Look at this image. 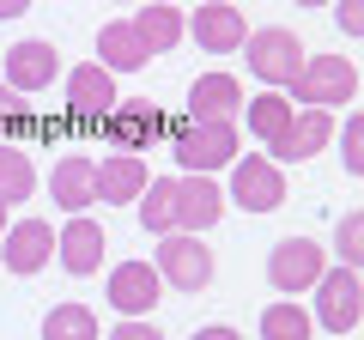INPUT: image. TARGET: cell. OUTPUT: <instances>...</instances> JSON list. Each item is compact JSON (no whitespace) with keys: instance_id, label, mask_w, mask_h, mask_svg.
Here are the masks:
<instances>
[{"instance_id":"1","label":"cell","mask_w":364,"mask_h":340,"mask_svg":"<svg viewBox=\"0 0 364 340\" xmlns=\"http://www.w3.org/2000/svg\"><path fill=\"white\" fill-rule=\"evenodd\" d=\"M170 152H176L182 176H213V170H231L243 158V128L237 122H176L170 134Z\"/></svg>"},{"instance_id":"2","label":"cell","mask_w":364,"mask_h":340,"mask_svg":"<svg viewBox=\"0 0 364 340\" xmlns=\"http://www.w3.org/2000/svg\"><path fill=\"white\" fill-rule=\"evenodd\" d=\"M243 61H249V73H255L267 92H286L291 79L304 73V43H298V31H286V25H261V31L243 37Z\"/></svg>"},{"instance_id":"3","label":"cell","mask_w":364,"mask_h":340,"mask_svg":"<svg viewBox=\"0 0 364 340\" xmlns=\"http://www.w3.org/2000/svg\"><path fill=\"white\" fill-rule=\"evenodd\" d=\"M286 97L304 104V110H340V104L358 97V67H352L346 55H310L304 73L286 85Z\"/></svg>"},{"instance_id":"4","label":"cell","mask_w":364,"mask_h":340,"mask_svg":"<svg viewBox=\"0 0 364 340\" xmlns=\"http://www.w3.org/2000/svg\"><path fill=\"white\" fill-rule=\"evenodd\" d=\"M328 274V249L316 237H279L267 249V286L298 298V292H316V280Z\"/></svg>"},{"instance_id":"5","label":"cell","mask_w":364,"mask_h":340,"mask_svg":"<svg viewBox=\"0 0 364 340\" xmlns=\"http://www.w3.org/2000/svg\"><path fill=\"white\" fill-rule=\"evenodd\" d=\"M225 207H243V213L286 207V176H279V164L261 158V152H243L231 164V183H225Z\"/></svg>"},{"instance_id":"6","label":"cell","mask_w":364,"mask_h":340,"mask_svg":"<svg viewBox=\"0 0 364 340\" xmlns=\"http://www.w3.org/2000/svg\"><path fill=\"white\" fill-rule=\"evenodd\" d=\"M364 322V280L352 274V267H328L322 280H316V328H328V334H352V328Z\"/></svg>"},{"instance_id":"7","label":"cell","mask_w":364,"mask_h":340,"mask_svg":"<svg viewBox=\"0 0 364 340\" xmlns=\"http://www.w3.org/2000/svg\"><path fill=\"white\" fill-rule=\"evenodd\" d=\"M158 280L164 286H176V292H207L213 286V249L200 243V237H188V231H170V237H158Z\"/></svg>"},{"instance_id":"8","label":"cell","mask_w":364,"mask_h":340,"mask_svg":"<svg viewBox=\"0 0 364 340\" xmlns=\"http://www.w3.org/2000/svg\"><path fill=\"white\" fill-rule=\"evenodd\" d=\"M158 298H164V280H158L152 262H116V267H109V310H116L122 322L152 316Z\"/></svg>"},{"instance_id":"9","label":"cell","mask_w":364,"mask_h":340,"mask_svg":"<svg viewBox=\"0 0 364 340\" xmlns=\"http://www.w3.org/2000/svg\"><path fill=\"white\" fill-rule=\"evenodd\" d=\"M49 262H55V225H49V219H18V225H6V237H0V267H6V274L31 280V274H43Z\"/></svg>"},{"instance_id":"10","label":"cell","mask_w":364,"mask_h":340,"mask_svg":"<svg viewBox=\"0 0 364 340\" xmlns=\"http://www.w3.org/2000/svg\"><path fill=\"white\" fill-rule=\"evenodd\" d=\"M104 134H109L116 152H146V146H158L164 134H176V128H170V116L158 104H116L104 116Z\"/></svg>"},{"instance_id":"11","label":"cell","mask_w":364,"mask_h":340,"mask_svg":"<svg viewBox=\"0 0 364 340\" xmlns=\"http://www.w3.org/2000/svg\"><path fill=\"white\" fill-rule=\"evenodd\" d=\"M55 79H61V49H55V43L25 37V43L6 49V85H13L18 97L43 92V85H55Z\"/></svg>"},{"instance_id":"12","label":"cell","mask_w":364,"mask_h":340,"mask_svg":"<svg viewBox=\"0 0 364 340\" xmlns=\"http://www.w3.org/2000/svg\"><path fill=\"white\" fill-rule=\"evenodd\" d=\"M328 140H334V110H298L291 128L267 146V158L273 164H304V158H316Z\"/></svg>"},{"instance_id":"13","label":"cell","mask_w":364,"mask_h":340,"mask_svg":"<svg viewBox=\"0 0 364 340\" xmlns=\"http://www.w3.org/2000/svg\"><path fill=\"white\" fill-rule=\"evenodd\" d=\"M225 219V188L213 176H176V231L200 237Z\"/></svg>"},{"instance_id":"14","label":"cell","mask_w":364,"mask_h":340,"mask_svg":"<svg viewBox=\"0 0 364 340\" xmlns=\"http://www.w3.org/2000/svg\"><path fill=\"white\" fill-rule=\"evenodd\" d=\"M188 37L207 55H237L243 37H249V18L237 13V6H225V0H207V6H195V18H188Z\"/></svg>"},{"instance_id":"15","label":"cell","mask_w":364,"mask_h":340,"mask_svg":"<svg viewBox=\"0 0 364 340\" xmlns=\"http://www.w3.org/2000/svg\"><path fill=\"white\" fill-rule=\"evenodd\" d=\"M49 195L61 201V213H85L97 207V158L85 152H61L49 170Z\"/></svg>"},{"instance_id":"16","label":"cell","mask_w":364,"mask_h":340,"mask_svg":"<svg viewBox=\"0 0 364 340\" xmlns=\"http://www.w3.org/2000/svg\"><path fill=\"white\" fill-rule=\"evenodd\" d=\"M55 262H61L73 280L97 274V267H104V225L91 219V213H73V225L55 237Z\"/></svg>"},{"instance_id":"17","label":"cell","mask_w":364,"mask_h":340,"mask_svg":"<svg viewBox=\"0 0 364 340\" xmlns=\"http://www.w3.org/2000/svg\"><path fill=\"white\" fill-rule=\"evenodd\" d=\"M122 97H116V73H104L97 61H79L73 73H67V110H73L79 122H97L109 116Z\"/></svg>"},{"instance_id":"18","label":"cell","mask_w":364,"mask_h":340,"mask_svg":"<svg viewBox=\"0 0 364 340\" xmlns=\"http://www.w3.org/2000/svg\"><path fill=\"white\" fill-rule=\"evenodd\" d=\"M146 183H152V170H146L140 152H109V158H97V201H109V207L140 201Z\"/></svg>"},{"instance_id":"19","label":"cell","mask_w":364,"mask_h":340,"mask_svg":"<svg viewBox=\"0 0 364 340\" xmlns=\"http://www.w3.org/2000/svg\"><path fill=\"white\" fill-rule=\"evenodd\" d=\"M237 110H243V85L231 73H200L188 85V116L195 122H231Z\"/></svg>"},{"instance_id":"20","label":"cell","mask_w":364,"mask_h":340,"mask_svg":"<svg viewBox=\"0 0 364 340\" xmlns=\"http://www.w3.org/2000/svg\"><path fill=\"white\" fill-rule=\"evenodd\" d=\"M97 55H104V73H140L146 61H152V49L140 43V31H134V18L122 25V18H109L104 31H97Z\"/></svg>"},{"instance_id":"21","label":"cell","mask_w":364,"mask_h":340,"mask_svg":"<svg viewBox=\"0 0 364 340\" xmlns=\"http://www.w3.org/2000/svg\"><path fill=\"white\" fill-rule=\"evenodd\" d=\"M134 31H140V43H146L152 55H170L182 37H188V18H182L176 6H164V0H152V6L134 13Z\"/></svg>"},{"instance_id":"22","label":"cell","mask_w":364,"mask_h":340,"mask_svg":"<svg viewBox=\"0 0 364 340\" xmlns=\"http://www.w3.org/2000/svg\"><path fill=\"white\" fill-rule=\"evenodd\" d=\"M291 116H298V104H291L286 92H255V104H243V128L255 134V140H267V146L291 128Z\"/></svg>"},{"instance_id":"23","label":"cell","mask_w":364,"mask_h":340,"mask_svg":"<svg viewBox=\"0 0 364 340\" xmlns=\"http://www.w3.org/2000/svg\"><path fill=\"white\" fill-rule=\"evenodd\" d=\"M31 195H37V164H31V152L13 146V140H0V201L13 207V201H31Z\"/></svg>"},{"instance_id":"24","label":"cell","mask_w":364,"mask_h":340,"mask_svg":"<svg viewBox=\"0 0 364 340\" xmlns=\"http://www.w3.org/2000/svg\"><path fill=\"white\" fill-rule=\"evenodd\" d=\"M261 340H316V316L291 298H273L261 310Z\"/></svg>"},{"instance_id":"25","label":"cell","mask_w":364,"mask_h":340,"mask_svg":"<svg viewBox=\"0 0 364 340\" xmlns=\"http://www.w3.org/2000/svg\"><path fill=\"white\" fill-rule=\"evenodd\" d=\"M140 225H146L152 237H170V231H176V176L146 183V195H140Z\"/></svg>"},{"instance_id":"26","label":"cell","mask_w":364,"mask_h":340,"mask_svg":"<svg viewBox=\"0 0 364 340\" xmlns=\"http://www.w3.org/2000/svg\"><path fill=\"white\" fill-rule=\"evenodd\" d=\"M43 340H97V310L91 304H55L43 316Z\"/></svg>"},{"instance_id":"27","label":"cell","mask_w":364,"mask_h":340,"mask_svg":"<svg viewBox=\"0 0 364 340\" xmlns=\"http://www.w3.org/2000/svg\"><path fill=\"white\" fill-rule=\"evenodd\" d=\"M334 255H340V267L364 274V207H358V213H346V219L334 225Z\"/></svg>"},{"instance_id":"28","label":"cell","mask_w":364,"mask_h":340,"mask_svg":"<svg viewBox=\"0 0 364 340\" xmlns=\"http://www.w3.org/2000/svg\"><path fill=\"white\" fill-rule=\"evenodd\" d=\"M25 128H31V104L6 85V79H0V140L18 146V134H25Z\"/></svg>"},{"instance_id":"29","label":"cell","mask_w":364,"mask_h":340,"mask_svg":"<svg viewBox=\"0 0 364 340\" xmlns=\"http://www.w3.org/2000/svg\"><path fill=\"white\" fill-rule=\"evenodd\" d=\"M340 140V164H346V176H364V116H352L346 128H334Z\"/></svg>"},{"instance_id":"30","label":"cell","mask_w":364,"mask_h":340,"mask_svg":"<svg viewBox=\"0 0 364 340\" xmlns=\"http://www.w3.org/2000/svg\"><path fill=\"white\" fill-rule=\"evenodd\" d=\"M334 25L364 43V0H334Z\"/></svg>"},{"instance_id":"31","label":"cell","mask_w":364,"mask_h":340,"mask_svg":"<svg viewBox=\"0 0 364 340\" xmlns=\"http://www.w3.org/2000/svg\"><path fill=\"white\" fill-rule=\"evenodd\" d=\"M109 340H164V334L140 316V322H116V328H109Z\"/></svg>"},{"instance_id":"32","label":"cell","mask_w":364,"mask_h":340,"mask_svg":"<svg viewBox=\"0 0 364 340\" xmlns=\"http://www.w3.org/2000/svg\"><path fill=\"white\" fill-rule=\"evenodd\" d=\"M195 340H243L237 328H225V322H213V328H195Z\"/></svg>"},{"instance_id":"33","label":"cell","mask_w":364,"mask_h":340,"mask_svg":"<svg viewBox=\"0 0 364 340\" xmlns=\"http://www.w3.org/2000/svg\"><path fill=\"white\" fill-rule=\"evenodd\" d=\"M18 13H31V0H0V18H18Z\"/></svg>"},{"instance_id":"34","label":"cell","mask_w":364,"mask_h":340,"mask_svg":"<svg viewBox=\"0 0 364 340\" xmlns=\"http://www.w3.org/2000/svg\"><path fill=\"white\" fill-rule=\"evenodd\" d=\"M6 225H13V207H6V201H0V237H6Z\"/></svg>"},{"instance_id":"35","label":"cell","mask_w":364,"mask_h":340,"mask_svg":"<svg viewBox=\"0 0 364 340\" xmlns=\"http://www.w3.org/2000/svg\"><path fill=\"white\" fill-rule=\"evenodd\" d=\"M291 6H334V0H291Z\"/></svg>"}]
</instances>
